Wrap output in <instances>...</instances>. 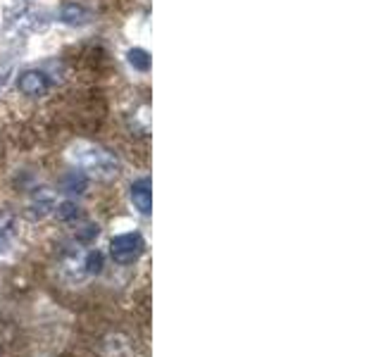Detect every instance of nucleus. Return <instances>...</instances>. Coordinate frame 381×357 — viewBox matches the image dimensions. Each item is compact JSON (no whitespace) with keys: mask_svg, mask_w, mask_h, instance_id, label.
<instances>
[{"mask_svg":"<svg viewBox=\"0 0 381 357\" xmlns=\"http://www.w3.org/2000/svg\"><path fill=\"white\" fill-rule=\"evenodd\" d=\"M70 160L79 167V169L88 172V174L95 178H103V181L120 176V169H122L120 158H117L112 150L91 141H76L74 146L70 148Z\"/></svg>","mask_w":381,"mask_h":357,"instance_id":"1","label":"nucleus"},{"mask_svg":"<svg viewBox=\"0 0 381 357\" xmlns=\"http://www.w3.org/2000/svg\"><path fill=\"white\" fill-rule=\"evenodd\" d=\"M50 24L46 13H38L33 8H17L5 17V29L15 31H46Z\"/></svg>","mask_w":381,"mask_h":357,"instance_id":"2","label":"nucleus"},{"mask_svg":"<svg viewBox=\"0 0 381 357\" xmlns=\"http://www.w3.org/2000/svg\"><path fill=\"white\" fill-rule=\"evenodd\" d=\"M145 243H143V236L136 231L131 233H120V236L112 238L110 243V253H112V260L117 265H131L138 255L143 253Z\"/></svg>","mask_w":381,"mask_h":357,"instance_id":"3","label":"nucleus"},{"mask_svg":"<svg viewBox=\"0 0 381 357\" xmlns=\"http://www.w3.org/2000/svg\"><path fill=\"white\" fill-rule=\"evenodd\" d=\"M17 88H19L22 96L26 98H43L50 93V88H53V81H50V76L46 72L41 69H26L22 72L19 76H17Z\"/></svg>","mask_w":381,"mask_h":357,"instance_id":"4","label":"nucleus"},{"mask_svg":"<svg viewBox=\"0 0 381 357\" xmlns=\"http://www.w3.org/2000/svg\"><path fill=\"white\" fill-rule=\"evenodd\" d=\"M60 22L67 26H86V24H91V19H93V13L88 8H83L81 3H65L63 8H60Z\"/></svg>","mask_w":381,"mask_h":357,"instance_id":"5","label":"nucleus"},{"mask_svg":"<svg viewBox=\"0 0 381 357\" xmlns=\"http://www.w3.org/2000/svg\"><path fill=\"white\" fill-rule=\"evenodd\" d=\"M131 203L141 215H150L153 200H150V178L148 176H143L131 183Z\"/></svg>","mask_w":381,"mask_h":357,"instance_id":"6","label":"nucleus"},{"mask_svg":"<svg viewBox=\"0 0 381 357\" xmlns=\"http://www.w3.org/2000/svg\"><path fill=\"white\" fill-rule=\"evenodd\" d=\"M60 186H63V191L70 195H81V193H86V188H88V176L83 174V172H67L63 176V181H60Z\"/></svg>","mask_w":381,"mask_h":357,"instance_id":"7","label":"nucleus"},{"mask_svg":"<svg viewBox=\"0 0 381 357\" xmlns=\"http://www.w3.org/2000/svg\"><path fill=\"white\" fill-rule=\"evenodd\" d=\"M127 58H129V65H131L136 72H143V74H145V72L150 69V55L145 53L143 48H131Z\"/></svg>","mask_w":381,"mask_h":357,"instance_id":"8","label":"nucleus"},{"mask_svg":"<svg viewBox=\"0 0 381 357\" xmlns=\"http://www.w3.org/2000/svg\"><path fill=\"white\" fill-rule=\"evenodd\" d=\"M79 205L72 203V200H65V203H60L58 208H55V217H58L60 222H76L79 219Z\"/></svg>","mask_w":381,"mask_h":357,"instance_id":"9","label":"nucleus"},{"mask_svg":"<svg viewBox=\"0 0 381 357\" xmlns=\"http://www.w3.org/2000/svg\"><path fill=\"white\" fill-rule=\"evenodd\" d=\"M103 267H105V258L100 250H91V253L83 258V272H86V274H100Z\"/></svg>","mask_w":381,"mask_h":357,"instance_id":"10","label":"nucleus"},{"mask_svg":"<svg viewBox=\"0 0 381 357\" xmlns=\"http://www.w3.org/2000/svg\"><path fill=\"white\" fill-rule=\"evenodd\" d=\"M103 348H105V355L108 357H127L129 355V343L120 336L108 338V343H105Z\"/></svg>","mask_w":381,"mask_h":357,"instance_id":"11","label":"nucleus"},{"mask_svg":"<svg viewBox=\"0 0 381 357\" xmlns=\"http://www.w3.org/2000/svg\"><path fill=\"white\" fill-rule=\"evenodd\" d=\"M95 236H98V226H93V224H86L79 233H76V238H79V241H83V243L93 241Z\"/></svg>","mask_w":381,"mask_h":357,"instance_id":"12","label":"nucleus"},{"mask_svg":"<svg viewBox=\"0 0 381 357\" xmlns=\"http://www.w3.org/2000/svg\"><path fill=\"white\" fill-rule=\"evenodd\" d=\"M13 224H15V219H13V215H8V212H0V233H8L10 229H13Z\"/></svg>","mask_w":381,"mask_h":357,"instance_id":"13","label":"nucleus"}]
</instances>
